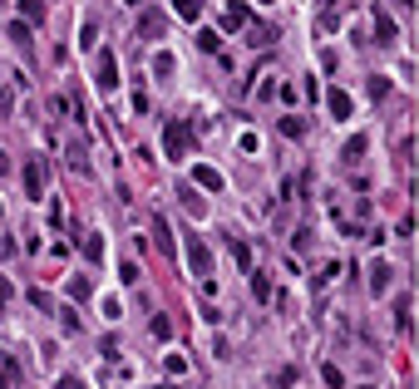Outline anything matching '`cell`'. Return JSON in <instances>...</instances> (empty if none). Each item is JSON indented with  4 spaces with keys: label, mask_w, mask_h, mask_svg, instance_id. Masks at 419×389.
<instances>
[{
    "label": "cell",
    "mask_w": 419,
    "mask_h": 389,
    "mask_svg": "<svg viewBox=\"0 0 419 389\" xmlns=\"http://www.w3.org/2000/svg\"><path fill=\"white\" fill-rule=\"evenodd\" d=\"M188 143H192V129L178 124V119H168V124H163V148H168V158H188Z\"/></svg>",
    "instance_id": "6da1fadb"
},
{
    "label": "cell",
    "mask_w": 419,
    "mask_h": 389,
    "mask_svg": "<svg viewBox=\"0 0 419 389\" xmlns=\"http://www.w3.org/2000/svg\"><path fill=\"white\" fill-rule=\"evenodd\" d=\"M99 89H104V94H114V89H119V65H114V54H109V49L99 54Z\"/></svg>",
    "instance_id": "7a4b0ae2"
},
{
    "label": "cell",
    "mask_w": 419,
    "mask_h": 389,
    "mask_svg": "<svg viewBox=\"0 0 419 389\" xmlns=\"http://www.w3.org/2000/svg\"><path fill=\"white\" fill-rule=\"evenodd\" d=\"M188 261H192V276H213V251H207L197 237L188 242Z\"/></svg>",
    "instance_id": "3957f363"
},
{
    "label": "cell",
    "mask_w": 419,
    "mask_h": 389,
    "mask_svg": "<svg viewBox=\"0 0 419 389\" xmlns=\"http://www.w3.org/2000/svg\"><path fill=\"white\" fill-rule=\"evenodd\" d=\"M25 192H30V197H35V202H40V197H44V168H40V163H35V158H30V163H25Z\"/></svg>",
    "instance_id": "277c9868"
},
{
    "label": "cell",
    "mask_w": 419,
    "mask_h": 389,
    "mask_svg": "<svg viewBox=\"0 0 419 389\" xmlns=\"http://www.w3.org/2000/svg\"><path fill=\"white\" fill-rule=\"evenodd\" d=\"M375 40H380V44H395V40H400V30H395V20H390V15H385L380 6H375Z\"/></svg>",
    "instance_id": "5b68a950"
},
{
    "label": "cell",
    "mask_w": 419,
    "mask_h": 389,
    "mask_svg": "<svg viewBox=\"0 0 419 389\" xmlns=\"http://www.w3.org/2000/svg\"><path fill=\"white\" fill-rule=\"evenodd\" d=\"M153 237H158V251H163V256H178V242H173V227H168L163 217L153 222Z\"/></svg>",
    "instance_id": "8992f818"
},
{
    "label": "cell",
    "mask_w": 419,
    "mask_h": 389,
    "mask_svg": "<svg viewBox=\"0 0 419 389\" xmlns=\"http://www.w3.org/2000/svg\"><path fill=\"white\" fill-rule=\"evenodd\" d=\"M163 30H168L163 10H143V20H138V35H148V40H153V35H163Z\"/></svg>",
    "instance_id": "52a82bcc"
},
{
    "label": "cell",
    "mask_w": 419,
    "mask_h": 389,
    "mask_svg": "<svg viewBox=\"0 0 419 389\" xmlns=\"http://www.w3.org/2000/svg\"><path fill=\"white\" fill-rule=\"evenodd\" d=\"M0 389H25V384H20V365H15L10 355L0 360Z\"/></svg>",
    "instance_id": "ba28073f"
},
{
    "label": "cell",
    "mask_w": 419,
    "mask_h": 389,
    "mask_svg": "<svg viewBox=\"0 0 419 389\" xmlns=\"http://www.w3.org/2000/svg\"><path fill=\"white\" fill-rule=\"evenodd\" d=\"M326 108L336 119H350V94H340V89H326Z\"/></svg>",
    "instance_id": "9c48e42d"
},
{
    "label": "cell",
    "mask_w": 419,
    "mask_h": 389,
    "mask_svg": "<svg viewBox=\"0 0 419 389\" xmlns=\"http://www.w3.org/2000/svg\"><path fill=\"white\" fill-rule=\"evenodd\" d=\"M192 183H197V188H207V192H217V188H222V173H217V168H197V173H192Z\"/></svg>",
    "instance_id": "30bf717a"
},
{
    "label": "cell",
    "mask_w": 419,
    "mask_h": 389,
    "mask_svg": "<svg viewBox=\"0 0 419 389\" xmlns=\"http://www.w3.org/2000/svg\"><path fill=\"white\" fill-rule=\"evenodd\" d=\"M6 35H10V44L30 49V25H25V20H10V25H6Z\"/></svg>",
    "instance_id": "8fae6325"
},
{
    "label": "cell",
    "mask_w": 419,
    "mask_h": 389,
    "mask_svg": "<svg viewBox=\"0 0 419 389\" xmlns=\"http://www.w3.org/2000/svg\"><path fill=\"white\" fill-rule=\"evenodd\" d=\"M79 247H84V261H99V256H104V242H99L94 232H79Z\"/></svg>",
    "instance_id": "7c38bea8"
},
{
    "label": "cell",
    "mask_w": 419,
    "mask_h": 389,
    "mask_svg": "<svg viewBox=\"0 0 419 389\" xmlns=\"http://www.w3.org/2000/svg\"><path fill=\"white\" fill-rule=\"evenodd\" d=\"M94 286H89V276H69V301H89Z\"/></svg>",
    "instance_id": "4fadbf2b"
},
{
    "label": "cell",
    "mask_w": 419,
    "mask_h": 389,
    "mask_svg": "<svg viewBox=\"0 0 419 389\" xmlns=\"http://www.w3.org/2000/svg\"><path fill=\"white\" fill-rule=\"evenodd\" d=\"M390 276H395V271H390V266L380 261V266L370 271V291H390Z\"/></svg>",
    "instance_id": "5bb4252c"
},
{
    "label": "cell",
    "mask_w": 419,
    "mask_h": 389,
    "mask_svg": "<svg viewBox=\"0 0 419 389\" xmlns=\"http://www.w3.org/2000/svg\"><path fill=\"white\" fill-rule=\"evenodd\" d=\"M20 10H25V25H40V20H44V6H40V0H20Z\"/></svg>",
    "instance_id": "9a60e30c"
},
{
    "label": "cell",
    "mask_w": 419,
    "mask_h": 389,
    "mask_svg": "<svg viewBox=\"0 0 419 389\" xmlns=\"http://www.w3.org/2000/svg\"><path fill=\"white\" fill-rule=\"evenodd\" d=\"M178 15L183 20H202V0H178Z\"/></svg>",
    "instance_id": "2e32d148"
},
{
    "label": "cell",
    "mask_w": 419,
    "mask_h": 389,
    "mask_svg": "<svg viewBox=\"0 0 419 389\" xmlns=\"http://www.w3.org/2000/svg\"><path fill=\"white\" fill-rule=\"evenodd\" d=\"M256 301H272V281H267V271H256V281H252Z\"/></svg>",
    "instance_id": "e0dca14e"
},
{
    "label": "cell",
    "mask_w": 419,
    "mask_h": 389,
    "mask_svg": "<svg viewBox=\"0 0 419 389\" xmlns=\"http://www.w3.org/2000/svg\"><path fill=\"white\" fill-rule=\"evenodd\" d=\"M153 74H173V54H168V49L153 54Z\"/></svg>",
    "instance_id": "ac0fdd59"
},
{
    "label": "cell",
    "mask_w": 419,
    "mask_h": 389,
    "mask_svg": "<svg viewBox=\"0 0 419 389\" xmlns=\"http://www.w3.org/2000/svg\"><path fill=\"white\" fill-rule=\"evenodd\" d=\"M178 197H183V202H188V212H192V217H202V212H207V207H202V197H192V188H183V192H178Z\"/></svg>",
    "instance_id": "d6986e66"
},
{
    "label": "cell",
    "mask_w": 419,
    "mask_h": 389,
    "mask_svg": "<svg viewBox=\"0 0 419 389\" xmlns=\"http://www.w3.org/2000/svg\"><path fill=\"white\" fill-rule=\"evenodd\" d=\"M197 44H202V49H207V54H217V44H222V40H217V35H213V30H202V35H197Z\"/></svg>",
    "instance_id": "ffe728a7"
},
{
    "label": "cell",
    "mask_w": 419,
    "mask_h": 389,
    "mask_svg": "<svg viewBox=\"0 0 419 389\" xmlns=\"http://www.w3.org/2000/svg\"><path fill=\"white\" fill-rule=\"evenodd\" d=\"M119 281H124V286H133V281H138V266H133V261H124V266H119Z\"/></svg>",
    "instance_id": "44dd1931"
},
{
    "label": "cell",
    "mask_w": 419,
    "mask_h": 389,
    "mask_svg": "<svg viewBox=\"0 0 419 389\" xmlns=\"http://www.w3.org/2000/svg\"><path fill=\"white\" fill-rule=\"evenodd\" d=\"M227 25H232V30L247 25V6H232V10H227Z\"/></svg>",
    "instance_id": "7402d4cb"
},
{
    "label": "cell",
    "mask_w": 419,
    "mask_h": 389,
    "mask_svg": "<svg viewBox=\"0 0 419 389\" xmlns=\"http://www.w3.org/2000/svg\"><path fill=\"white\" fill-rule=\"evenodd\" d=\"M360 153H365V138H350V143H345V163H355Z\"/></svg>",
    "instance_id": "603a6c76"
},
{
    "label": "cell",
    "mask_w": 419,
    "mask_h": 389,
    "mask_svg": "<svg viewBox=\"0 0 419 389\" xmlns=\"http://www.w3.org/2000/svg\"><path fill=\"white\" fill-rule=\"evenodd\" d=\"M60 389H84V379H79V374H65V379H60Z\"/></svg>",
    "instance_id": "cb8c5ba5"
},
{
    "label": "cell",
    "mask_w": 419,
    "mask_h": 389,
    "mask_svg": "<svg viewBox=\"0 0 419 389\" xmlns=\"http://www.w3.org/2000/svg\"><path fill=\"white\" fill-rule=\"evenodd\" d=\"M10 114V89H0V119Z\"/></svg>",
    "instance_id": "d4e9b609"
},
{
    "label": "cell",
    "mask_w": 419,
    "mask_h": 389,
    "mask_svg": "<svg viewBox=\"0 0 419 389\" xmlns=\"http://www.w3.org/2000/svg\"><path fill=\"white\" fill-rule=\"evenodd\" d=\"M6 301H10V281L0 276V311H6Z\"/></svg>",
    "instance_id": "484cf974"
},
{
    "label": "cell",
    "mask_w": 419,
    "mask_h": 389,
    "mask_svg": "<svg viewBox=\"0 0 419 389\" xmlns=\"http://www.w3.org/2000/svg\"><path fill=\"white\" fill-rule=\"evenodd\" d=\"M6 173H10V158H6V153H0V178H6Z\"/></svg>",
    "instance_id": "4316f807"
},
{
    "label": "cell",
    "mask_w": 419,
    "mask_h": 389,
    "mask_svg": "<svg viewBox=\"0 0 419 389\" xmlns=\"http://www.w3.org/2000/svg\"><path fill=\"white\" fill-rule=\"evenodd\" d=\"M124 6H148V0H124Z\"/></svg>",
    "instance_id": "83f0119b"
},
{
    "label": "cell",
    "mask_w": 419,
    "mask_h": 389,
    "mask_svg": "<svg viewBox=\"0 0 419 389\" xmlns=\"http://www.w3.org/2000/svg\"><path fill=\"white\" fill-rule=\"evenodd\" d=\"M158 389H178V384H158Z\"/></svg>",
    "instance_id": "f1b7e54d"
},
{
    "label": "cell",
    "mask_w": 419,
    "mask_h": 389,
    "mask_svg": "<svg viewBox=\"0 0 419 389\" xmlns=\"http://www.w3.org/2000/svg\"><path fill=\"white\" fill-rule=\"evenodd\" d=\"M0 217H6V207H0Z\"/></svg>",
    "instance_id": "f546056e"
}]
</instances>
